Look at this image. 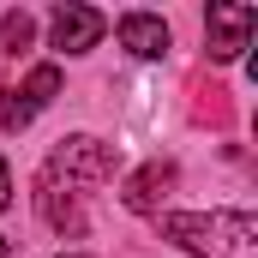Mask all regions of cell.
I'll return each instance as SVG.
<instances>
[{
	"mask_svg": "<svg viewBox=\"0 0 258 258\" xmlns=\"http://www.w3.org/2000/svg\"><path fill=\"white\" fill-rule=\"evenodd\" d=\"M162 240L204 258H258V216L252 210H174L162 216Z\"/></svg>",
	"mask_w": 258,
	"mask_h": 258,
	"instance_id": "obj_1",
	"label": "cell"
},
{
	"mask_svg": "<svg viewBox=\"0 0 258 258\" xmlns=\"http://www.w3.org/2000/svg\"><path fill=\"white\" fill-rule=\"evenodd\" d=\"M108 174H114V144H102V138H84V132H78V138H60V144H54V156H48V174H42V180H54V186L66 180V192H72L78 180H108Z\"/></svg>",
	"mask_w": 258,
	"mask_h": 258,
	"instance_id": "obj_2",
	"label": "cell"
},
{
	"mask_svg": "<svg viewBox=\"0 0 258 258\" xmlns=\"http://www.w3.org/2000/svg\"><path fill=\"white\" fill-rule=\"evenodd\" d=\"M252 30H258V6H210L204 12L210 60H240V48H252Z\"/></svg>",
	"mask_w": 258,
	"mask_h": 258,
	"instance_id": "obj_3",
	"label": "cell"
},
{
	"mask_svg": "<svg viewBox=\"0 0 258 258\" xmlns=\"http://www.w3.org/2000/svg\"><path fill=\"white\" fill-rule=\"evenodd\" d=\"M102 30H108V18H102L96 6H54V12H48V36H54V48H66V54L96 48Z\"/></svg>",
	"mask_w": 258,
	"mask_h": 258,
	"instance_id": "obj_4",
	"label": "cell"
},
{
	"mask_svg": "<svg viewBox=\"0 0 258 258\" xmlns=\"http://www.w3.org/2000/svg\"><path fill=\"white\" fill-rule=\"evenodd\" d=\"M120 48H132L138 60L168 54V24H162V18H150V12H126V18H120Z\"/></svg>",
	"mask_w": 258,
	"mask_h": 258,
	"instance_id": "obj_5",
	"label": "cell"
},
{
	"mask_svg": "<svg viewBox=\"0 0 258 258\" xmlns=\"http://www.w3.org/2000/svg\"><path fill=\"white\" fill-rule=\"evenodd\" d=\"M168 186H174V162H144V168L126 180V192H120V198H126V210H156Z\"/></svg>",
	"mask_w": 258,
	"mask_h": 258,
	"instance_id": "obj_6",
	"label": "cell"
},
{
	"mask_svg": "<svg viewBox=\"0 0 258 258\" xmlns=\"http://www.w3.org/2000/svg\"><path fill=\"white\" fill-rule=\"evenodd\" d=\"M36 204H42V216H48V228H54V234H84V210H78V198L66 192V186L42 180Z\"/></svg>",
	"mask_w": 258,
	"mask_h": 258,
	"instance_id": "obj_7",
	"label": "cell"
},
{
	"mask_svg": "<svg viewBox=\"0 0 258 258\" xmlns=\"http://www.w3.org/2000/svg\"><path fill=\"white\" fill-rule=\"evenodd\" d=\"M54 96H60V66H36V72L24 78V90H18V102H24L30 114H36V108H48Z\"/></svg>",
	"mask_w": 258,
	"mask_h": 258,
	"instance_id": "obj_8",
	"label": "cell"
},
{
	"mask_svg": "<svg viewBox=\"0 0 258 258\" xmlns=\"http://www.w3.org/2000/svg\"><path fill=\"white\" fill-rule=\"evenodd\" d=\"M30 36H36V18L30 12H6L0 18V54H24Z\"/></svg>",
	"mask_w": 258,
	"mask_h": 258,
	"instance_id": "obj_9",
	"label": "cell"
},
{
	"mask_svg": "<svg viewBox=\"0 0 258 258\" xmlns=\"http://www.w3.org/2000/svg\"><path fill=\"white\" fill-rule=\"evenodd\" d=\"M30 126V108L18 102V90H0V132H18Z\"/></svg>",
	"mask_w": 258,
	"mask_h": 258,
	"instance_id": "obj_10",
	"label": "cell"
},
{
	"mask_svg": "<svg viewBox=\"0 0 258 258\" xmlns=\"http://www.w3.org/2000/svg\"><path fill=\"white\" fill-rule=\"evenodd\" d=\"M12 204V174H6V156H0V210Z\"/></svg>",
	"mask_w": 258,
	"mask_h": 258,
	"instance_id": "obj_11",
	"label": "cell"
},
{
	"mask_svg": "<svg viewBox=\"0 0 258 258\" xmlns=\"http://www.w3.org/2000/svg\"><path fill=\"white\" fill-rule=\"evenodd\" d=\"M0 258H12V240H6V234H0Z\"/></svg>",
	"mask_w": 258,
	"mask_h": 258,
	"instance_id": "obj_12",
	"label": "cell"
},
{
	"mask_svg": "<svg viewBox=\"0 0 258 258\" xmlns=\"http://www.w3.org/2000/svg\"><path fill=\"white\" fill-rule=\"evenodd\" d=\"M72 258H90V252H72Z\"/></svg>",
	"mask_w": 258,
	"mask_h": 258,
	"instance_id": "obj_13",
	"label": "cell"
}]
</instances>
